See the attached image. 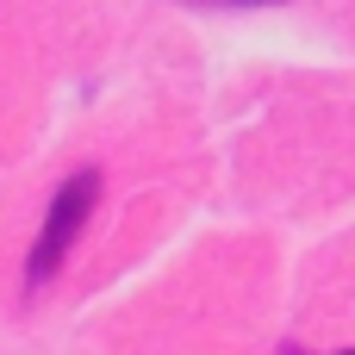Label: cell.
<instances>
[{
    "label": "cell",
    "mask_w": 355,
    "mask_h": 355,
    "mask_svg": "<svg viewBox=\"0 0 355 355\" xmlns=\"http://www.w3.org/2000/svg\"><path fill=\"white\" fill-rule=\"evenodd\" d=\"M281 355H306V349H300V343H287V349H281Z\"/></svg>",
    "instance_id": "obj_3"
},
{
    "label": "cell",
    "mask_w": 355,
    "mask_h": 355,
    "mask_svg": "<svg viewBox=\"0 0 355 355\" xmlns=\"http://www.w3.org/2000/svg\"><path fill=\"white\" fill-rule=\"evenodd\" d=\"M94 206H100V168H81V175H69V181L56 187V200H50V212H44V231H37L31 256H25V287H31V293L56 281V268H62L69 250L81 243Z\"/></svg>",
    "instance_id": "obj_1"
},
{
    "label": "cell",
    "mask_w": 355,
    "mask_h": 355,
    "mask_svg": "<svg viewBox=\"0 0 355 355\" xmlns=\"http://www.w3.org/2000/svg\"><path fill=\"white\" fill-rule=\"evenodd\" d=\"M212 6H281V0H212Z\"/></svg>",
    "instance_id": "obj_2"
}]
</instances>
